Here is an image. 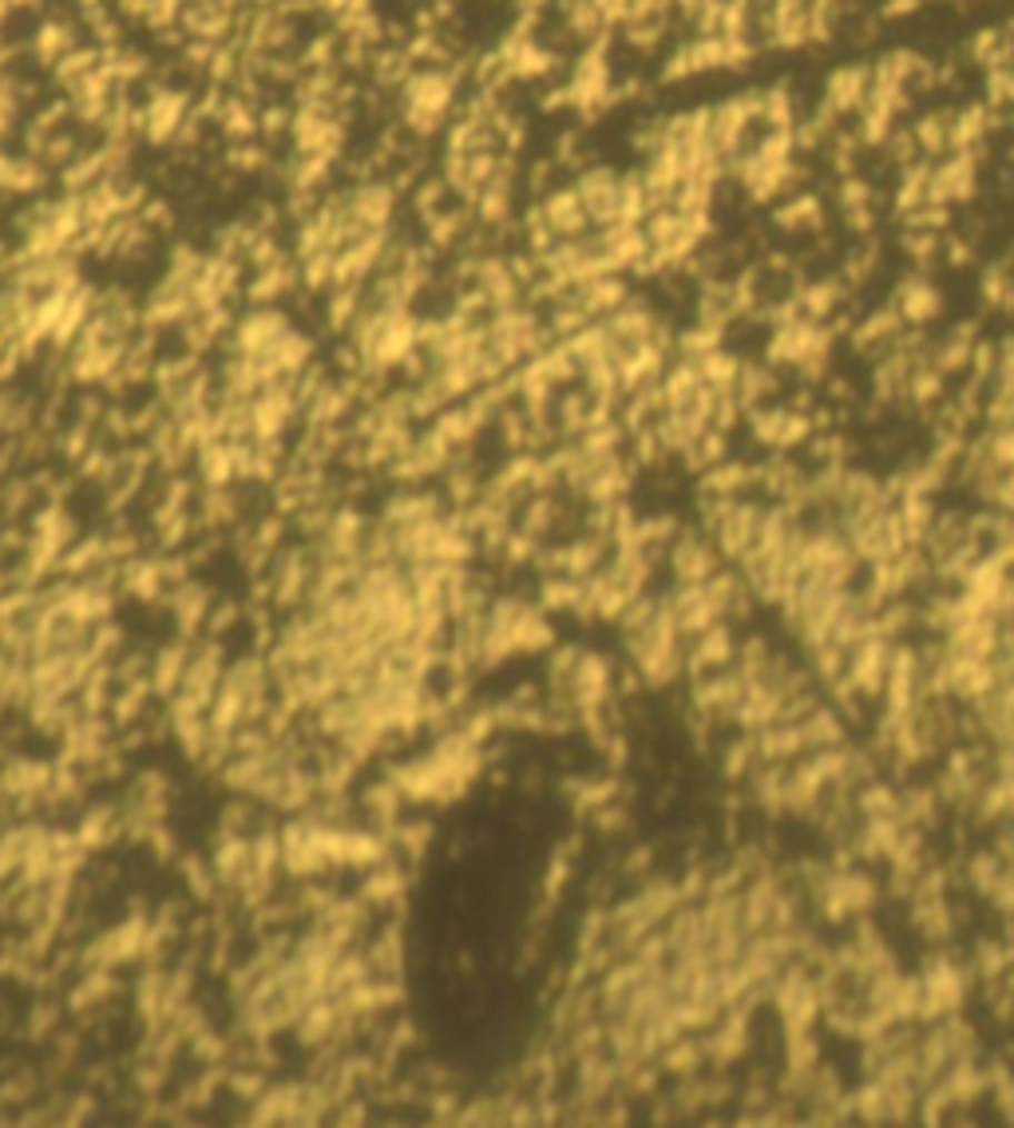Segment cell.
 I'll list each match as a JSON object with an SVG mask.
<instances>
[{"instance_id":"obj_10","label":"cell","mask_w":1014,"mask_h":1128,"mask_svg":"<svg viewBox=\"0 0 1014 1128\" xmlns=\"http://www.w3.org/2000/svg\"><path fill=\"white\" fill-rule=\"evenodd\" d=\"M1003 867H1006V859L998 856L995 848H987V851H975V856L967 859V867H963V879H967V887L975 895H983L987 899L991 891L998 887V879H1003Z\"/></svg>"},{"instance_id":"obj_4","label":"cell","mask_w":1014,"mask_h":1128,"mask_svg":"<svg viewBox=\"0 0 1014 1128\" xmlns=\"http://www.w3.org/2000/svg\"><path fill=\"white\" fill-rule=\"evenodd\" d=\"M848 729H852V725L844 721V713L836 709L833 701L816 705L813 713L801 721V732H805L808 752H813V749H833V745H848Z\"/></svg>"},{"instance_id":"obj_5","label":"cell","mask_w":1014,"mask_h":1128,"mask_svg":"<svg viewBox=\"0 0 1014 1128\" xmlns=\"http://www.w3.org/2000/svg\"><path fill=\"white\" fill-rule=\"evenodd\" d=\"M706 1061H709V1057H706V1046L682 1034L678 1041H670V1046L662 1049L658 1069H662V1074H666V1077H674V1081H686V1077H697V1074H702V1066H706Z\"/></svg>"},{"instance_id":"obj_6","label":"cell","mask_w":1014,"mask_h":1128,"mask_svg":"<svg viewBox=\"0 0 1014 1128\" xmlns=\"http://www.w3.org/2000/svg\"><path fill=\"white\" fill-rule=\"evenodd\" d=\"M1006 578H1011V570L1003 567V559L987 551V555H978V559L967 567L960 590H971V595H983V598H991V602H995V595L1006 587Z\"/></svg>"},{"instance_id":"obj_9","label":"cell","mask_w":1014,"mask_h":1128,"mask_svg":"<svg viewBox=\"0 0 1014 1128\" xmlns=\"http://www.w3.org/2000/svg\"><path fill=\"white\" fill-rule=\"evenodd\" d=\"M940 808H943V800H940V792L935 788H904L899 792V816H904L912 828H935L940 823Z\"/></svg>"},{"instance_id":"obj_1","label":"cell","mask_w":1014,"mask_h":1128,"mask_svg":"<svg viewBox=\"0 0 1014 1128\" xmlns=\"http://www.w3.org/2000/svg\"><path fill=\"white\" fill-rule=\"evenodd\" d=\"M892 646H896L892 638H884V633H872V638L856 641V646L848 650V673H844V677H848L852 689H856L864 701H879V697H884Z\"/></svg>"},{"instance_id":"obj_7","label":"cell","mask_w":1014,"mask_h":1128,"mask_svg":"<svg viewBox=\"0 0 1014 1128\" xmlns=\"http://www.w3.org/2000/svg\"><path fill=\"white\" fill-rule=\"evenodd\" d=\"M805 653H808V669H813L816 686L828 689L848 673V646H841L836 638L821 641V646H813V650H805Z\"/></svg>"},{"instance_id":"obj_2","label":"cell","mask_w":1014,"mask_h":1128,"mask_svg":"<svg viewBox=\"0 0 1014 1128\" xmlns=\"http://www.w3.org/2000/svg\"><path fill=\"white\" fill-rule=\"evenodd\" d=\"M666 562H670V570H674V582H706L709 575H717V570L725 567L714 535H706V531L702 535L682 531L678 539H674Z\"/></svg>"},{"instance_id":"obj_3","label":"cell","mask_w":1014,"mask_h":1128,"mask_svg":"<svg viewBox=\"0 0 1014 1128\" xmlns=\"http://www.w3.org/2000/svg\"><path fill=\"white\" fill-rule=\"evenodd\" d=\"M760 519H765V507L760 503H737L734 511H729V519L714 531V542L725 562H734L737 567V562L753 551V542H757V535H760Z\"/></svg>"},{"instance_id":"obj_8","label":"cell","mask_w":1014,"mask_h":1128,"mask_svg":"<svg viewBox=\"0 0 1014 1128\" xmlns=\"http://www.w3.org/2000/svg\"><path fill=\"white\" fill-rule=\"evenodd\" d=\"M856 816L861 820H876V816H899V788L887 780H868L856 788Z\"/></svg>"}]
</instances>
